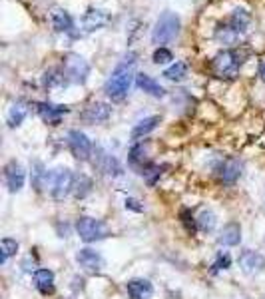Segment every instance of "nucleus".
<instances>
[{"mask_svg": "<svg viewBox=\"0 0 265 299\" xmlns=\"http://www.w3.org/2000/svg\"><path fill=\"white\" fill-rule=\"evenodd\" d=\"M138 54L130 52L118 66L112 70V74H110V78L106 80L104 84V92L108 98H112L114 102H120L126 98V94L130 92V86L132 82H134V78L138 76L136 74V60Z\"/></svg>", "mask_w": 265, "mask_h": 299, "instance_id": "obj_1", "label": "nucleus"}, {"mask_svg": "<svg viewBox=\"0 0 265 299\" xmlns=\"http://www.w3.org/2000/svg\"><path fill=\"white\" fill-rule=\"evenodd\" d=\"M180 28H182V20L178 14L171 10L162 12L160 18L156 20V26L151 30V44H156L158 48L164 44H170L171 40L178 38Z\"/></svg>", "mask_w": 265, "mask_h": 299, "instance_id": "obj_2", "label": "nucleus"}, {"mask_svg": "<svg viewBox=\"0 0 265 299\" xmlns=\"http://www.w3.org/2000/svg\"><path fill=\"white\" fill-rule=\"evenodd\" d=\"M244 54L239 50H224L219 52L215 58H213V72L219 76V78H235L241 64H244Z\"/></svg>", "mask_w": 265, "mask_h": 299, "instance_id": "obj_3", "label": "nucleus"}, {"mask_svg": "<svg viewBox=\"0 0 265 299\" xmlns=\"http://www.w3.org/2000/svg\"><path fill=\"white\" fill-rule=\"evenodd\" d=\"M62 72L68 84H84L90 74V64H88L80 54H68L64 58Z\"/></svg>", "mask_w": 265, "mask_h": 299, "instance_id": "obj_4", "label": "nucleus"}, {"mask_svg": "<svg viewBox=\"0 0 265 299\" xmlns=\"http://www.w3.org/2000/svg\"><path fill=\"white\" fill-rule=\"evenodd\" d=\"M76 229H78L80 240L86 242V243H92V242H98V240L108 238V227H106V224L102 220H96V218H88V216L78 218Z\"/></svg>", "mask_w": 265, "mask_h": 299, "instance_id": "obj_5", "label": "nucleus"}, {"mask_svg": "<svg viewBox=\"0 0 265 299\" xmlns=\"http://www.w3.org/2000/svg\"><path fill=\"white\" fill-rule=\"evenodd\" d=\"M48 182L52 186V196L54 200H64L72 191L74 176L70 174L68 168H56L48 174Z\"/></svg>", "mask_w": 265, "mask_h": 299, "instance_id": "obj_6", "label": "nucleus"}, {"mask_svg": "<svg viewBox=\"0 0 265 299\" xmlns=\"http://www.w3.org/2000/svg\"><path fill=\"white\" fill-rule=\"evenodd\" d=\"M68 146H70V152L76 160H90L92 156V142L88 140V136L80 130H72L68 132Z\"/></svg>", "mask_w": 265, "mask_h": 299, "instance_id": "obj_7", "label": "nucleus"}, {"mask_svg": "<svg viewBox=\"0 0 265 299\" xmlns=\"http://www.w3.org/2000/svg\"><path fill=\"white\" fill-rule=\"evenodd\" d=\"M4 182H6V186H8V189L12 191V194H16V191H20L22 187H24L26 172H24V168H22L16 160L6 164V168H4Z\"/></svg>", "mask_w": 265, "mask_h": 299, "instance_id": "obj_8", "label": "nucleus"}, {"mask_svg": "<svg viewBox=\"0 0 265 299\" xmlns=\"http://www.w3.org/2000/svg\"><path fill=\"white\" fill-rule=\"evenodd\" d=\"M36 112L40 114V118L50 124V126H58L62 116H66L70 112L68 106H56V104H48V102H40L36 104Z\"/></svg>", "mask_w": 265, "mask_h": 299, "instance_id": "obj_9", "label": "nucleus"}, {"mask_svg": "<svg viewBox=\"0 0 265 299\" xmlns=\"http://www.w3.org/2000/svg\"><path fill=\"white\" fill-rule=\"evenodd\" d=\"M249 22H251V16H249L247 10H244V8L233 10L231 16H229V22H227V26H226V32L229 34V40H233V38L239 36V34H244V32L247 30Z\"/></svg>", "mask_w": 265, "mask_h": 299, "instance_id": "obj_10", "label": "nucleus"}, {"mask_svg": "<svg viewBox=\"0 0 265 299\" xmlns=\"http://www.w3.org/2000/svg\"><path fill=\"white\" fill-rule=\"evenodd\" d=\"M94 166L98 169H102L104 174H108V176H114V178L122 176V166L118 164V160L114 156L106 154L100 146H96V162H94Z\"/></svg>", "mask_w": 265, "mask_h": 299, "instance_id": "obj_11", "label": "nucleus"}, {"mask_svg": "<svg viewBox=\"0 0 265 299\" xmlns=\"http://www.w3.org/2000/svg\"><path fill=\"white\" fill-rule=\"evenodd\" d=\"M76 262L80 263V267H84L86 271H100L104 267V260L102 255L96 249L90 247H84L76 253Z\"/></svg>", "mask_w": 265, "mask_h": 299, "instance_id": "obj_12", "label": "nucleus"}, {"mask_svg": "<svg viewBox=\"0 0 265 299\" xmlns=\"http://www.w3.org/2000/svg\"><path fill=\"white\" fill-rule=\"evenodd\" d=\"M241 162L239 160H235V158H227L222 166L217 168V176H219V180H222L224 184H235L237 180H239V176H241Z\"/></svg>", "mask_w": 265, "mask_h": 299, "instance_id": "obj_13", "label": "nucleus"}, {"mask_svg": "<svg viewBox=\"0 0 265 299\" xmlns=\"http://www.w3.org/2000/svg\"><path fill=\"white\" fill-rule=\"evenodd\" d=\"M239 265H241V269H244L246 273L253 275V273H259L265 267V258L261 253H257V251L247 249V251H244L239 255Z\"/></svg>", "mask_w": 265, "mask_h": 299, "instance_id": "obj_14", "label": "nucleus"}, {"mask_svg": "<svg viewBox=\"0 0 265 299\" xmlns=\"http://www.w3.org/2000/svg\"><path fill=\"white\" fill-rule=\"evenodd\" d=\"M108 24V14L98 10V8H88L86 14L82 16V26L86 32H94V30H100Z\"/></svg>", "mask_w": 265, "mask_h": 299, "instance_id": "obj_15", "label": "nucleus"}, {"mask_svg": "<svg viewBox=\"0 0 265 299\" xmlns=\"http://www.w3.org/2000/svg\"><path fill=\"white\" fill-rule=\"evenodd\" d=\"M136 86H138L142 92H146V94H150V96H153V98H164V96H166V88L162 86V84H160L158 80H153L151 76L144 74V72H140V74L136 76Z\"/></svg>", "mask_w": 265, "mask_h": 299, "instance_id": "obj_16", "label": "nucleus"}, {"mask_svg": "<svg viewBox=\"0 0 265 299\" xmlns=\"http://www.w3.org/2000/svg\"><path fill=\"white\" fill-rule=\"evenodd\" d=\"M110 114H112V108H110L108 104L94 102V104H90L86 108V112L82 114V118L86 122H90V124H102V122H106L110 118Z\"/></svg>", "mask_w": 265, "mask_h": 299, "instance_id": "obj_17", "label": "nucleus"}, {"mask_svg": "<svg viewBox=\"0 0 265 299\" xmlns=\"http://www.w3.org/2000/svg\"><path fill=\"white\" fill-rule=\"evenodd\" d=\"M130 299H150L153 293V287L148 280H132L126 285Z\"/></svg>", "mask_w": 265, "mask_h": 299, "instance_id": "obj_18", "label": "nucleus"}, {"mask_svg": "<svg viewBox=\"0 0 265 299\" xmlns=\"http://www.w3.org/2000/svg\"><path fill=\"white\" fill-rule=\"evenodd\" d=\"M50 18H52V26H54L56 32H72L74 20L64 8H54L50 12Z\"/></svg>", "mask_w": 265, "mask_h": 299, "instance_id": "obj_19", "label": "nucleus"}, {"mask_svg": "<svg viewBox=\"0 0 265 299\" xmlns=\"http://www.w3.org/2000/svg\"><path fill=\"white\" fill-rule=\"evenodd\" d=\"M158 124H160V116H148V118L140 120L134 128H132V140H142L151 130H156Z\"/></svg>", "mask_w": 265, "mask_h": 299, "instance_id": "obj_20", "label": "nucleus"}, {"mask_svg": "<svg viewBox=\"0 0 265 299\" xmlns=\"http://www.w3.org/2000/svg\"><path fill=\"white\" fill-rule=\"evenodd\" d=\"M34 283L40 293L48 295L54 291V273L50 269H36L34 271Z\"/></svg>", "mask_w": 265, "mask_h": 299, "instance_id": "obj_21", "label": "nucleus"}, {"mask_svg": "<svg viewBox=\"0 0 265 299\" xmlns=\"http://www.w3.org/2000/svg\"><path fill=\"white\" fill-rule=\"evenodd\" d=\"M239 242H241V227H239V224L231 222V224L224 225L222 236H219V243L233 247V245H237Z\"/></svg>", "mask_w": 265, "mask_h": 299, "instance_id": "obj_22", "label": "nucleus"}, {"mask_svg": "<svg viewBox=\"0 0 265 299\" xmlns=\"http://www.w3.org/2000/svg\"><path fill=\"white\" fill-rule=\"evenodd\" d=\"M92 191V180L88 178L86 174H78V176H74V184H72V194L78 198V200H82V198H86L88 194Z\"/></svg>", "mask_w": 265, "mask_h": 299, "instance_id": "obj_23", "label": "nucleus"}, {"mask_svg": "<svg viewBox=\"0 0 265 299\" xmlns=\"http://www.w3.org/2000/svg\"><path fill=\"white\" fill-rule=\"evenodd\" d=\"M188 72H189V68H188L186 62H173L170 68L164 70L162 76L168 78V80H171V82H182V80L188 78Z\"/></svg>", "mask_w": 265, "mask_h": 299, "instance_id": "obj_24", "label": "nucleus"}, {"mask_svg": "<svg viewBox=\"0 0 265 299\" xmlns=\"http://www.w3.org/2000/svg\"><path fill=\"white\" fill-rule=\"evenodd\" d=\"M26 114H28V108H26V104H24V102H16V104H12V108L8 110V126H10V128L20 126L22 122H24Z\"/></svg>", "mask_w": 265, "mask_h": 299, "instance_id": "obj_25", "label": "nucleus"}, {"mask_svg": "<svg viewBox=\"0 0 265 299\" xmlns=\"http://www.w3.org/2000/svg\"><path fill=\"white\" fill-rule=\"evenodd\" d=\"M48 174L50 172H46V168H44L42 162H34L32 164V184H34V187L38 191L42 189L44 184H48Z\"/></svg>", "mask_w": 265, "mask_h": 299, "instance_id": "obj_26", "label": "nucleus"}, {"mask_svg": "<svg viewBox=\"0 0 265 299\" xmlns=\"http://www.w3.org/2000/svg\"><path fill=\"white\" fill-rule=\"evenodd\" d=\"M144 162H146V148H144V144H138V146H134V148L130 150V164L134 166V168H140L142 172H144V169H146Z\"/></svg>", "mask_w": 265, "mask_h": 299, "instance_id": "obj_27", "label": "nucleus"}, {"mask_svg": "<svg viewBox=\"0 0 265 299\" xmlns=\"http://www.w3.org/2000/svg\"><path fill=\"white\" fill-rule=\"evenodd\" d=\"M16 251H18V242L12 238H4L0 242V263H6V260Z\"/></svg>", "mask_w": 265, "mask_h": 299, "instance_id": "obj_28", "label": "nucleus"}, {"mask_svg": "<svg viewBox=\"0 0 265 299\" xmlns=\"http://www.w3.org/2000/svg\"><path fill=\"white\" fill-rule=\"evenodd\" d=\"M197 227H200L202 231H211L215 227V213L211 209H204L200 216H197Z\"/></svg>", "mask_w": 265, "mask_h": 299, "instance_id": "obj_29", "label": "nucleus"}, {"mask_svg": "<svg viewBox=\"0 0 265 299\" xmlns=\"http://www.w3.org/2000/svg\"><path fill=\"white\" fill-rule=\"evenodd\" d=\"M166 168H168V166H146V169L142 172V176L146 178V184H148V186H153V184H156V182L160 180V176L164 174L162 169H166Z\"/></svg>", "mask_w": 265, "mask_h": 299, "instance_id": "obj_30", "label": "nucleus"}, {"mask_svg": "<svg viewBox=\"0 0 265 299\" xmlns=\"http://www.w3.org/2000/svg\"><path fill=\"white\" fill-rule=\"evenodd\" d=\"M151 60H153V64H170L171 60H173V54H171V50H168L166 46H160V48H156L153 50V56H151Z\"/></svg>", "mask_w": 265, "mask_h": 299, "instance_id": "obj_31", "label": "nucleus"}, {"mask_svg": "<svg viewBox=\"0 0 265 299\" xmlns=\"http://www.w3.org/2000/svg\"><path fill=\"white\" fill-rule=\"evenodd\" d=\"M231 265V258H229V253H219L217 255V260L213 263V271H219V269H229Z\"/></svg>", "mask_w": 265, "mask_h": 299, "instance_id": "obj_32", "label": "nucleus"}, {"mask_svg": "<svg viewBox=\"0 0 265 299\" xmlns=\"http://www.w3.org/2000/svg\"><path fill=\"white\" fill-rule=\"evenodd\" d=\"M124 206H126V209H130V211H136V213H142V211H144L142 202H138L136 198H126Z\"/></svg>", "mask_w": 265, "mask_h": 299, "instance_id": "obj_33", "label": "nucleus"}, {"mask_svg": "<svg viewBox=\"0 0 265 299\" xmlns=\"http://www.w3.org/2000/svg\"><path fill=\"white\" fill-rule=\"evenodd\" d=\"M259 76H261V80H265V62L259 66Z\"/></svg>", "mask_w": 265, "mask_h": 299, "instance_id": "obj_34", "label": "nucleus"}]
</instances>
